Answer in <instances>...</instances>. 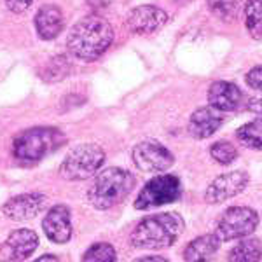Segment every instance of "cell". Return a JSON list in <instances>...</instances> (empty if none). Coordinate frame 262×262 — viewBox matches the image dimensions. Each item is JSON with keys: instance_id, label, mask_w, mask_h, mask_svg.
Returning <instances> with one entry per match:
<instances>
[{"instance_id": "obj_1", "label": "cell", "mask_w": 262, "mask_h": 262, "mask_svg": "<svg viewBox=\"0 0 262 262\" xmlns=\"http://www.w3.org/2000/svg\"><path fill=\"white\" fill-rule=\"evenodd\" d=\"M114 30L105 18L90 14L74 25L69 33L67 46L75 58L82 61H95L111 48Z\"/></svg>"}, {"instance_id": "obj_2", "label": "cell", "mask_w": 262, "mask_h": 262, "mask_svg": "<svg viewBox=\"0 0 262 262\" xmlns=\"http://www.w3.org/2000/svg\"><path fill=\"white\" fill-rule=\"evenodd\" d=\"M184 227V219L175 212L150 215L138 222V226L131 232V243L133 247L145 250L168 248L179 239Z\"/></svg>"}, {"instance_id": "obj_3", "label": "cell", "mask_w": 262, "mask_h": 262, "mask_svg": "<svg viewBox=\"0 0 262 262\" xmlns=\"http://www.w3.org/2000/svg\"><path fill=\"white\" fill-rule=\"evenodd\" d=\"M135 187V177L122 168H107L93 180L88 200L95 208L108 210L121 203Z\"/></svg>"}, {"instance_id": "obj_4", "label": "cell", "mask_w": 262, "mask_h": 262, "mask_svg": "<svg viewBox=\"0 0 262 262\" xmlns=\"http://www.w3.org/2000/svg\"><path fill=\"white\" fill-rule=\"evenodd\" d=\"M65 143V135L56 128H32L16 137L12 143L14 158L23 163H35Z\"/></svg>"}, {"instance_id": "obj_5", "label": "cell", "mask_w": 262, "mask_h": 262, "mask_svg": "<svg viewBox=\"0 0 262 262\" xmlns=\"http://www.w3.org/2000/svg\"><path fill=\"white\" fill-rule=\"evenodd\" d=\"M105 161V152L96 143H82L72 149L60 166L65 180H86L95 175Z\"/></svg>"}, {"instance_id": "obj_6", "label": "cell", "mask_w": 262, "mask_h": 262, "mask_svg": "<svg viewBox=\"0 0 262 262\" xmlns=\"http://www.w3.org/2000/svg\"><path fill=\"white\" fill-rule=\"evenodd\" d=\"M257 226H259V215L255 210L247 206H232L222 213L215 234L221 242H231L252 234Z\"/></svg>"}, {"instance_id": "obj_7", "label": "cell", "mask_w": 262, "mask_h": 262, "mask_svg": "<svg viewBox=\"0 0 262 262\" xmlns=\"http://www.w3.org/2000/svg\"><path fill=\"white\" fill-rule=\"evenodd\" d=\"M180 198V180L175 175H159L143 185V189L135 200L137 210H149L173 203Z\"/></svg>"}, {"instance_id": "obj_8", "label": "cell", "mask_w": 262, "mask_h": 262, "mask_svg": "<svg viewBox=\"0 0 262 262\" xmlns=\"http://www.w3.org/2000/svg\"><path fill=\"white\" fill-rule=\"evenodd\" d=\"M175 158L170 150L159 142L145 140L135 145L133 149V163L138 170L147 173H159L166 171L171 166Z\"/></svg>"}, {"instance_id": "obj_9", "label": "cell", "mask_w": 262, "mask_h": 262, "mask_svg": "<svg viewBox=\"0 0 262 262\" xmlns=\"http://www.w3.org/2000/svg\"><path fill=\"white\" fill-rule=\"evenodd\" d=\"M39 247V238L32 229L12 231L0 247V262H23Z\"/></svg>"}, {"instance_id": "obj_10", "label": "cell", "mask_w": 262, "mask_h": 262, "mask_svg": "<svg viewBox=\"0 0 262 262\" xmlns=\"http://www.w3.org/2000/svg\"><path fill=\"white\" fill-rule=\"evenodd\" d=\"M248 175L242 170L224 173V175L217 177L212 184L208 185L205 192V200L210 205H217V203H224L231 198L238 196L239 192L247 187Z\"/></svg>"}, {"instance_id": "obj_11", "label": "cell", "mask_w": 262, "mask_h": 262, "mask_svg": "<svg viewBox=\"0 0 262 262\" xmlns=\"http://www.w3.org/2000/svg\"><path fill=\"white\" fill-rule=\"evenodd\" d=\"M46 203H48V198L44 194H21V196H16L7 201L2 212L11 221H30L46 208Z\"/></svg>"}, {"instance_id": "obj_12", "label": "cell", "mask_w": 262, "mask_h": 262, "mask_svg": "<svg viewBox=\"0 0 262 262\" xmlns=\"http://www.w3.org/2000/svg\"><path fill=\"white\" fill-rule=\"evenodd\" d=\"M168 21V14L163 9L156 6H140L135 7L128 14V28L133 33L143 35V33H152L163 27Z\"/></svg>"}, {"instance_id": "obj_13", "label": "cell", "mask_w": 262, "mask_h": 262, "mask_svg": "<svg viewBox=\"0 0 262 262\" xmlns=\"http://www.w3.org/2000/svg\"><path fill=\"white\" fill-rule=\"evenodd\" d=\"M46 236L51 242L61 245L72 238V222H70V210L65 205H56L49 210L42 222Z\"/></svg>"}, {"instance_id": "obj_14", "label": "cell", "mask_w": 262, "mask_h": 262, "mask_svg": "<svg viewBox=\"0 0 262 262\" xmlns=\"http://www.w3.org/2000/svg\"><path fill=\"white\" fill-rule=\"evenodd\" d=\"M210 107L217 108L219 112H232L242 105L243 93L236 84L227 81H217L208 90Z\"/></svg>"}, {"instance_id": "obj_15", "label": "cell", "mask_w": 262, "mask_h": 262, "mask_svg": "<svg viewBox=\"0 0 262 262\" xmlns=\"http://www.w3.org/2000/svg\"><path fill=\"white\" fill-rule=\"evenodd\" d=\"M224 117L222 114L213 107H203V108H198L196 112L191 116L189 119V133L191 137L198 138H208L221 128Z\"/></svg>"}, {"instance_id": "obj_16", "label": "cell", "mask_w": 262, "mask_h": 262, "mask_svg": "<svg viewBox=\"0 0 262 262\" xmlns=\"http://www.w3.org/2000/svg\"><path fill=\"white\" fill-rule=\"evenodd\" d=\"M63 12L58 6H44L40 7L39 12L35 14V30L39 33L40 39L44 40H53L60 35V32L63 30Z\"/></svg>"}, {"instance_id": "obj_17", "label": "cell", "mask_w": 262, "mask_h": 262, "mask_svg": "<svg viewBox=\"0 0 262 262\" xmlns=\"http://www.w3.org/2000/svg\"><path fill=\"white\" fill-rule=\"evenodd\" d=\"M221 239L217 238V234H205L200 238L192 239L191 243L185 247L184 259L185 262H208L212 260V257L217 253L219 247H221Z\"/></svg>"}, {"instance_id": "obj_18", "label": "cell", "mask_w": 262, "mask_h": 262, "mask_svg": "<svg viewBox=\"0 0 262 262\" xmlns=\"http://www.w3.org/2000/svg\"><path fill=\"white\" fill-rule=\"evenodd\" d=\"M262 257V243L257 238H247L239 242L227 255L229 262H259Z\"/></svg>"}, {"instance_id": "obj_19", "label": "cell", "mask_w": 262, "mask_h": 262, "mask_svg": "<svg viewBox=\"0 0 262 262\" xmlns=\"http://www.w3.org/2000/svg\"><path fill=\"white\" fill-rule=\"evenodd\" d=\"M245 27L253 39H262V0H247V4H245Z\"/></svg>"}, {"instance_id": "obj_20", "label": "cell", "mask_w": 262, "mask_h": 262, "mask_svg": "<svg viewBox=\"0 0 262 262\" xmlns=\"http://www.w3.org/2000/svg\"><path fill=\"white\" fill-rule=\"evenodd\" d=\"M238 140L243 143L245 147L253 150L262 149V119H255L252 122H247L242 128L236 131Z\"/></svg>"}, {"instance_id": "obj_21", "label": "cell", "mask_w": 262, "mask_h": 262, "mask_svg": "<svg viewBox=\"0 0 262 262\" xmlns=\"http://www.w3.org/2000/svg\"><path fill=\"white\" fill-rule=\"evenodd\" d=\"M210 11L222 21H232L238 18L242 0H208Z\"/></svg>"}, {"instance_id": "obj_22", "label": "cell", "mask_w": 262, "mask_h": 262, "mask_svg": "<svg viewBox=\"0 0 262 262\" xmlns=\"http://www.w3.org/2000/svg\"><path fill=\"white\" fill-rule=\"evenodd\" d=\"M117 253L111 243H95L84 252L81 262H116Z\"/></svg>"}, {"instance_id": "obj_23", "label": "cell", "mask_w": 262, "mask_h": 262, "mask_svg": "<svg viewBox=\"0 0 262 262\" xmlns=\"http://www.w3.org/2000/svg\"><path fill=\"white\" fill-rule=\"evenodd\" d=\"M210 154H212V158L215 161L221 163V164H231L236 158H238L236 147L226 140L213 143V145L210 147Z\"/></svg>"}, {"instance_id": "obj_24", "label": "cell", "mask_w": 262, "mask_h": 262, "mask_svg": "<svg viewBox=\"0 0 262 262\" xmlns=\"http://www.w3.org/2000/svg\"><path fill=\"white\" fill-rule=\"evenodd\" d=\"M70 69V63L65 56H54L53 60L48 63L44 72V79L46 81H58L63 79L67 75V72Z\"/></svg>"}, {"instance_id": "obj_25", "label": "cell", "mask_w": 262, "mask_h": 262, "mask_svg": "<svg viewBox=\"0 0 262 262\" xmlns=\"http://www.w3.org/2000/svg\"><path fill=\"white\" fill-rule=\"evenodd\" d=\"M247 84L252 90L262 91V65L253 67V69L247 74Z\"/></svg>"}, {"instance_id": "obj_26", "label": "cell", "mask_w": 262, "mask_h": 262, "mask_svg": "<svg viewBox=\"0 0 262 262\" xmlns=\"http://www.w3.org/2000/svg\"><path fill=\"white\" fill-rule=\"evenodd\" d=\"M32 0H6V6L9 7V11L16 12V14H19V12H25L30 7Z\"/></svg>"}, {"instance_id": "obj_27", "label": "cell", "mask_w": 262, "mask_h": 262, "mask_svg": "<svg viewBox=\"0 0 262 262\" xmlns=\"http://www.w3.org/2000/svg\"><path fill=\"white\" fill-rule=\"evenodd\" d=\"M88 6L93 7V9H103V7L111 6L114 0H86Z\"/></svg>"}, {"instance_id": "obj_28", "label": "cell", "mask_w": 262, "mask_h": 262, "mask_svg": "<svg viewBox=\"0 0 262 262\" xmlns=\"http://www.w3.org/2000/svg\"><path fill=\"white\" fill-rule=\"evenodd\" d=\"M135 262H168V260L163 259V257H158V255H149V257H142V259H137Z\"/></svg>"}, {"instance_id": "obj_29", "label": "cell", "mask_w": 262, "mask_h": 262, "mask_svg": "<svg viewBox=\"0 0 262 262\" xmlns=\"http://www.w3.org/2000/svg\"><path fill=\"white\" fill-rule=\"evenodd\" d=\"M35 262H60L58 260V257L56 255H42V257H39V259H37Z\"/></svg>"}]
</instances>
